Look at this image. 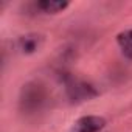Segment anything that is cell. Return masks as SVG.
<instances>
[{"label":"cell","instance_id":"obj_4","mask_svg":"<svg viewBox=\"0 0 132 132\" xmlns=\"http://www.w3.org/2000/svg\"><path fill=\"white\" fill-rule=\"evenodd\" d=\"M22 48H23V51H34L36 50V40L34 39H25V40H22Z\"/></svg>","mask_w":132,"mask_h":132},{"label":"cell","instance_id":"obj_3","mask_svg":"<svg viewBox=\"0 0 132 132\" xmlns=\"http://www.w3.org/2000/svg\"><path fill=\"white\" fill-rule=\"evenodd\" d=\"M37 6L44 13H59L69 6L67 2H59V0H42L37 3Z\"/></svg>","mask_w":132,"mask_h":132},{"label":"cell","instance_id":"obj_1","mask_svg":"<svg viewBox=\"0 0 132 132\" xmlns=\"http://www.w3.org/2000/svg\"><path fill=\"white\" fill-rule=\"evenodd\" d=\"M104 124H106L104 118L96 115H89L75 121L70 132H100L104 127Z\"/></svg>","mask_w":132,"mask_h":132},{"label":"cell","instance_id":"obj_2","mask_svg":"<svg viewBox=\"0 0 132 132\" xmlns=\"http://www.w3.org/2000/svg\"><path fill=\"white\" fill-rule=\"evenodd\" d=\"M117 42L123 51V54L132 59V30H126L117 36Z\"/></svg>","mask_w":132,"mask_h":132}]
</instances>
